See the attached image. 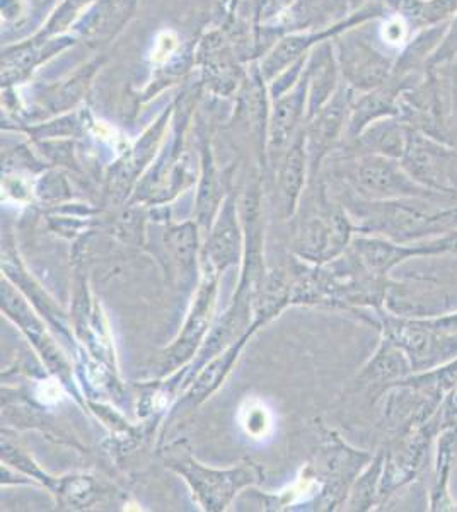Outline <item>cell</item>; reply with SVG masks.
<instances>
[{
    "instance_id": "277c9868",
    "label": "cell",
    "mask_w": 457,
    "mask_h": 512,
    "mask_svg": "<svg viewBox=\"0 0 457 512\" xmlns=\"http://www.w3.org/2000/svg\"><path fill=\"white\" fill-rule=\"evenodd\" d=\"M330 62L319 60L318 65H309L307 74H309V89H307V108L311 115L321 111L326 98L330 96L333 81H335V72H333Z\"/></svg>"
},
{
    "instance_id": "8fae6325",
    "label": "cell",
    "mask_w": 457,
    "mask_h": 512,
    "mask_svg": "<svg viewBox=\"0 0 457 512\" xmlns=\"http://www.w3.org/2000/svg\"><path fill=\"white\" fill-rule=\"evenodd\" d=\"M350 2H352V4H355V2H357V0H350Z\"/></svg>"
},
{
    "instance_id": "7a4b0ae2",
    "label": "cell",
    "mask_w": 457,
    "mask_h": 512,
    "mask_svg": "<svg viewBox=\"0 0 457 512\" xmlns=\"http://www.w3.org/2000/svg\"><path fill=\"white\" fill-rule=\"evenodd\" d=\"M457 451V427L444 429L439 441V460H437V478H435L434 492H432V509H449L451 506L447 494V478L451 472V463Z\"/></svg>"
},
{
    "instance_id": "52a82bcc",
    "label": "cell",
    "mask_w": 457,
    "mask_h": 512,
    "mask_svg": "<svg viewBox=\"0 0 457 512\" xmlns=\"http://www.w3.org/2000/svg\"><path fill=\"white\" fill-rule=\"evenodd\" d=\"M89 0H65L64 4L60 6L53 18L48 21L45 30L41 31L40 38L48 40V38H57L62 31L69 26L74 18L77 16V12L81 11L82 7L86 6Z\"/></svg>"
},
{
    "instance_id": "30bf717a",
    "label": "cell",
    "mask_w": 457,
    "mask_h": 512,
    "mask_svg": "<svg viewBox=\"0 0 457 512\" xmlns=\"http://www.w3.org/2000/svg\"><path fill=\"white\" fill-rule=\"evenodd\" d=\"M423 326L432 328L435 332L449 333V335H457V315L442 316L435 320H418Z\"/></svg>"
},
{
    "instance_id": "9c48e42d",
    "label": "cell",
    "mask_w": 457,
    "mask_h": 512,
    "mask_svg": "<svg viewBox=\"0 0 457 512\" xmlns=\"http://www.w3.org/2000/svg\"><path fill=\"white\" fill-rule=\"evenodd\" d=\"M299 0H256V19L260 23H268L282 16L287 9L296 6Z\"/></svg>"
},
{
    "instance_id": "ba28073f",
    "label": "cell",
    "mask_w": 457,
    "mask_h": 512,
    "mask_svg": "<svg viewBox=\"0 0 457 512\" xmlns=\"http://www.w3.org/2000/svg\"><path fill=\"white\" fill-rule=\"evenodd\" d=\"M243 425L251 436H265L270 429V417H268L267 410L260 405L258 407L251 405L248 410H244Z\"/></svg>"
},
{
    "instance_id": "6da1fadb",
    "label": "cell",
    "mask_w": 457,
    "mask_h": 512,
    "mask_svg": "<svg viewBox=\"0 0 457 512\" xmlns=\"http://www.w3.org/2000/svg\"><path fill=\"white\" fill-rule=\"evenodd\" d=\"M307 89H309V74L306 70L302 74L301 81L297 82L289 93L273 99L272 125H270L273 144H277V146L284 144L299 122V118L304 115V108L307 105Z\"/></svg>"
},
{
    "instance_id": "8992f818",
    "label": "cell",
    "mask_w": 457,
    "mask_h": 512,
    "mask_svg": "<svg viewBox=\"0 0 457 512\" xmlns=\"http://www.w3.org/2000/svg\"><path fill=\"white\" fill-rule=\"evenodd\" d=\"M439 253H457V231H452L442 238L430 239L420 245L394 246L396 263L403 262L410 256L439 255Z\"/></svg>"
},
{
    "instance_id": "5b68a950",
    "label": "cell",
    "mask_w": 457,
    "mask_h": 512,
    "mask_svg": "<svg viewBox=\"0 0 457 512\" xmlns=\"http://www.w3.org/2000/svg\"><path fill=\"white\" fill-rule=\"evenodd\" d=\"M302 178H304V149H302L301 142H297L287 156L284 178H282L287 205L296 202L297 195L301 192Z\"/></svg>"
},
{
    "instance_id": "3957f363",
    "label": "cell",
    "mask_w": 457,
    "mask_h": 512,
    "mask_svg": "<svg viewBox=\"0 0 457 512\" xmlns=\"http://www.w3.org/2000/svg\"><path fill=\"white\" fill-rule=\"evenodd\" d=\"M359 178L362 185L372 190V192L420 195V192H415L413 185H408L401 176L394 175L393 169L384 163H376V161L365 163L360 168Z\"/></svg>"
}]
</instances>
